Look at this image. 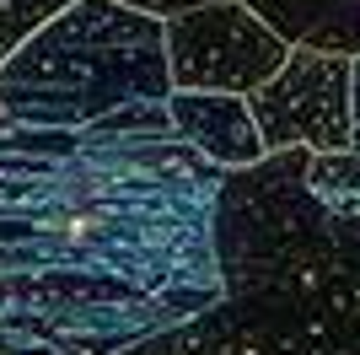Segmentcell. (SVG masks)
Instances as JSON below:
<instances>
[{
	"mask_svg": "<svg viewBox=\"0 0 360 355\" xmlns=\"http://www.w3.org/2000/svg\"><path fill=\"white\" fill-rule=\"evenodd\" d=\"M167 113H172V130L199 156H210L221 173H237V167H253V162L269 156L264 135H258V118H253V103L237 97V92H183V87H172Z\"/></svg>",
	"mask_w": 360,
	"mask_h": 355,
	"instance_id": "obj_5",
	"label": "cell"
},
{
	"mask_svg": "<svg viewBox=\"0 0 360 355\" xmlns=\"http://www.w3.org/2000/svg\"><path fill=\"white\" fill-rule=\"evenodd\" d=\"M0 355H65V350H49V344H0Z\"/></svg>",
	"mask_w": 360,
	"mask_h": 355,
	"instance_id": "obj_10",
	"label": "cell"
},
{
	"mask_svg": "<svg viewBox=\"0 0 360 355\" xmlns=\"http://www.w3.org/2000/svg\"><path fill=\"white\" fill-rule=\"evenodd\" d=\"M349 54L290 49L285 65L248 97L269 151H349Z\"/></svg>",
	"mask_w": 360,
	"mask_h": 355,
	"instance_id": "obj_4",
	"label": "cell"
},
{
	"mask_svg": "<svg viewBox=\"0 0 360 355\" xmlns=\"http://www.w3.org/2000/svg\"><path fill=\"white\" fill-rule=\"evenodd\" d=\"M70 0H0V65L11 59V49L27 38V32H38L54 11H65Z\"/></svg>",
	"mask_w": 360,
	"mask_h": 355,
	"instance_id": "obj_7",
	"label": "cell"
},
{
	"mask_svg": "<svg viewBox=\"0 0 360 355\" xmlns=\"http://www.w3.org/2000/svg\"><path fill=\"white\" fill-rule=\"evenodd\" d=\"M349 151H360V59L349 75Z\"/></svg>",
	"mask_w": 360,
	"mask_h": 355,
	"instance_id": "obj_9",
	"label": "cell"
},
{
	"mask_svg": "<svg viewBox=\"0 0 360 355\" xmlns=\"http://www.w3.org/2000/svg\"><path fill=\"white\" fill-rule=\"evenodd\" d=\"M290 49L360 59V0H248Z\"/></svg>",
	"mask_w": 360,
	"mask_h": 355,
	"instance_id": "obj_6",
	"label": "cell"
},
{
	"mask_svg": "<svg viewBox=\"0 0 360 355\" xmlns=\"http://www.w3.org/2000/svg\"><path fill=\"white\" fill-rule=\"evenodd\" d=\"M124 6H135V11H146V16H183V11H194V6H210V0H124Z\"/></svg>",
	"mask_w": 360,
	"mask_h": 355,
	"instance_id": "obj_8",
	"label": "cell"
},
{
	"mask_svg": "<svg viewBox=\"0 0 360 355\" xmlns=\"http://www.w3.org/2000/svg\"><path fill=\"white\" fill-rule=\"evenodd\" d=\"M339 216H360V194H355V205H349V210H339Z\"/></svg>",
	"mask_w": 360,
	"mask_h": 355,
	"instance_id": "obj_11",
	"label": "cell"
},
{
	"mask_svg": "<svg viewBox=\"0 0 360 355\" xmlns=\"http://www.w3.org/2000/svg\"><path fill=\"white\" fill-rule=\"evenodd\" d=\"M221 178L167 103L81 130L0 113V344L119 355L215 307Z\"/></svg>",
	"mask_w": 360,
	"mask_h": 355,
	"instance_id": "obj_1",
	"label": "cell"
},
{
	"mask_svg": "<svg viewBox=\"0 0 360 355\" xmlns=\"http://www.w3.org/2000/svg\"><path fill=\"white\" fill-rule=\"evenodd\" d=\"M172 97L167 22L124 0H70L0 65V113L81 130L135 103Z\"/></svg>",
	"mask_w": 360,
	"mask_h": 355,
	"instance_id": "obj_2",
	"label": "cell"
},
{
	"mask_svg": "<svg viewBox=\"0 0 360 355\" xmlns=\"http://www.w3.org/2000/svg\"><path fill=\"white\" fill-rule=\"evenodd\" d=\"M290 44L248 6V0H210L183 16H167V65L183 92H237L253 97L280 65Z\"/></svg>",
	"mask_w": 360,
	"mask_h": 355,
	"instance_id": "obj_3",
	"label": "cell"
}]
</instances>
